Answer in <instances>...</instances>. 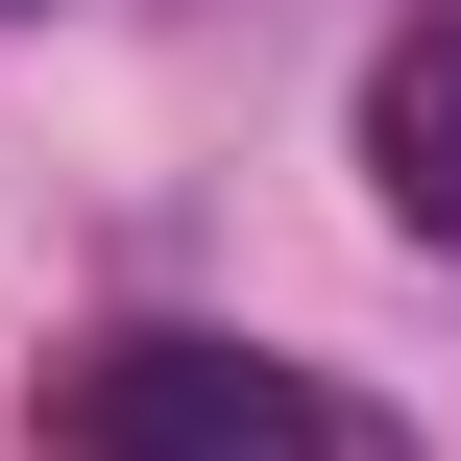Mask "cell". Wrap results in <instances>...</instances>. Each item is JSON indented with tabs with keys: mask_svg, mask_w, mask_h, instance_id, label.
<instances>
[{
	"mask_svg": "<svg viewBox=\"0 0 461 461\" xmlns=\"http://www.w3.org/2000/svg\"><path fill=\"white\" fill-rule=\"evenodd\" d=\"M49 438L73 461H365V413L316 365H267V340H97L49 389Z\"/></svg>",
	"mask_w": 461,
	"mask_h": 461,
	"instance_id": "cell-1",
	"label": "cell"
},
{
	"mask_svg": "<svg viewBox=\"0 0 461 461\" xmlns=\"http://www.w3.org/2000/svg\"><path fill=\"white\" fill-rule=\"evenodd\" d=\"M365 194L413 243H461V24H389L365 49Z\"/></svg>",
	"mask_w": 461,
	"mask_h": 461,
	"instance_id": "cell-2",
	"label": "cell"
}]
</instances>
